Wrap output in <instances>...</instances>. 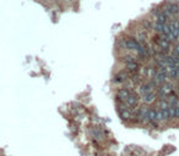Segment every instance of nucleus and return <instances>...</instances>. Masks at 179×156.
I'll return each mask as SVG.
<instances>
[{"label":"nucleus","instance_id":"nucleus-4","mask_svg":"<svg viewBox=\"0 0 179 156\" xmlns=\"http://www.w3.org/2000/svg\"><path fill=\"white\" fill-rule=\"evenodd\" d=\"M172 55L179 56V44H174V45H173V49H172Z\"/></svg>","mask_w":179,"mask_h":156},{"label":"nucleus","instance_id":"nucleus-3","mask_svg":"<svg viewBox=\"0 0 179 156\" xmlns=\"http://www.w3.org/2000/svg\"><path fill=\"white\" fill-rule=\"evenodd\" d=\"M92 136H93L95 138H97V139H99L102 137V133L98 131V128H96V129H92Z\"/></svg>","mask_w":179,"mask_h":156},{"label":"nucleus","instance_id":"nucleus-2","mask_svg":"<svg viewBox=\"0 0 179 156\" xmlns=\"http://www.w3.org/2000/svg\"><path fill=\"white\" fill-rule=\"evenodd\" d=\"M153 26H155V23L152 22V20H144V21H142V29H145L146 32L152 31Z\"/></svg>","mask_w":179,"mask_h":156},{"label":"nucleus","instance_id":"nucleus-1","mask_svg":"<svg viewBox=\"0 0 179 156\" xmlns=\"http://www.w3.org/2000/svg\"><path fill=\"white\" fill-rule=\"evenodd\" d=\"M142 100H144V102L147 104V105H150V104H153V102L156 101V92L144 95V96H142Z\"/></svg>","mask_w":179,"mask_h":156}]
</instances>
